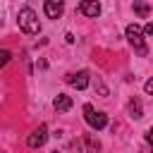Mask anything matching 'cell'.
Masks as SVG:
<instances>
[{
  "label": "cell",
  "mask_w": 153,
  "mask_h": 153,
  "mask_svg": "<svg viewBox=\"0 0 153 153\" xmlns=\"http://www.w3.org/2000/svg\"><path fill=\"white\" fill-rule=\"evenodd\" d=\"M67 84H72V86L79 88V91L86 88V86H88V72L81 69V72H76V74H67Z\"/></svg>",
  "instance_id": "52a82bcc"
},
{
  "label": "cell",
  "mask_w": 153,
  "mask_h": 153,
  "mask_svg": "<svg viewBox=\"0 0 153 153\" xmlns=\"http://www.w3.org/2000/svg\"><path fill=\"white\" fill-rule=\"evenodd\" d=\"M10 57H12V55H10V50H5V48H0V69H2V67H5L7 62H10Z\"/></svg>",
  "instance_id": "8fae6325"
},
{
  "label": "cell",
  "mask_w": 153,
  "mask_h": 153,
  "mask_svg": "<svg viewBox=\"0 0 153 153\" xmlns=\"http://www.w3.org/2000/svg\"><path fill=\"white\" fill-rule=\"evenodd\" d=\"M43 10H45V14L50 19H60L62 12H65V2L62 0H45L43 2Z\"/></svg>",
  "instance_id": "5b68a950"
},
{
  "label": "cell",
  "mask_w": 153,
  "mask_h": 153,
  "mask_svg": "<svg viewBox=\"0 0 153 153\" xmlns=\"http://www.w3.org/2000/svg\"><path fill=\"white\" fill-rule=\"evenodd\" d=\"M134 12L139 14V17H148V12H151V7L143 2V0H134Z\"/></svg>",
  "instance_id": "30bf717a"
},
{
  "label": "cell",
  "mask_w": 153,
  "mask_h": 153,
  "mask_svg": "<svg viewBox=\"0 0 153 153\" xmlns=\"http://www.w3.org/2000/svg\"><path fill=\"white\" fill-rule=\"evenodd\" d=\"M146 143H148V146H153V127H151V129H146Z\"/></svg>",
  "instance_id": "7c38bea8"
},
{
  "label": "cell",
  "mask_w": 153,
  "mask_h": 153,
  "mask_svg": "<svg viewBox=\"0 0 153 153\" xmlns=\"http://www.w3.org/2000/svg\"><path fill=\"white\" fill-rule=\"evenodd\" d=\"M143 88H146V93H151V96H153V79H148V81H146V86H143Z\"/></svg>",
  "instance_id": "4fadbf2b"
},
{
  "label": "cell",
  "mask_w": 153,
  "mask_h": 153,
  "mask_svg": "<svg viewBox=\"0 0 153 153\" xmlns=\"http://www.w3.org/2000/svg\"><path fill=\"white\" fill-rule=\"evenodd\" d=\"M79 12L84 17H98L100 14V2L98 0H81L79 2Z\"/></svg>",
  "instance_id": "8992f818"
},
{
  "label": "cell",
  "mask_w": 153,
  "mask_h": 153,
  "mask_svg": "<svg viewBox=\"0 0 153 153\" xmlns=\"http://www.w3.org/2000/svg\"><path fill=\"white\" fill-rule=\"evenodd\" d=\"M53 153H57V151H53Z\"/></svg>",
  "instance_id": "9a60e30c"
},
{
  "label": "cell",
  "mask_w": 153,
  "mask_h": 153,
  "mask_svg": "<svg viewBox=\"0 0 153 153\" xmlns=\"http://www.w3.org/2000/svg\"><path fill=\"white\" fill-rule=\"evenodd\" d=\"M53 105H55V110H57V112H67V110L72 108V98H69V96H65V93H57V96H55V100H53Z\"/></svg>",
  "instance_id": "ba28073f"
},
{
  "label": "cell",
  "mask_w": 153,
  "mask_h": 153,
  "mask_svg": "<svg viewBox=\"0 0 153 153\" xmlns=\"http://www.w3.org/2000/svg\"><path fill=\"white\" fill-rule=\"evenodd\" d=\"M127 38H129V43L134 45V50H136L141 57L148 53V48H146V43H143V31H141L139 24H129V26H127Z\"/></svg>",
  "instance_id": "7a4b0ae2"
},
{
  "label": "cell",
  "mask_w": 153,
  "mask_h": 153,
  "mask_svg": "<svg viewBox=\"0 0 153 153\" xmlns=\"http://www.w3.org/2000/svg\"><path fill=\"white\" fill-rule=\"evenodd\" d=\"M143 31H146L148 36H153V22H151V24H146V29H143Z\"/></svg>",
  "instance_id": "5bb4252c"
},
{
  "label": "cell",
  "mask_w": 153,
  "mask_h": 153,
  "mask_svg": "<svg viewBox=\"0 0 153 153\" xmlns=\"http://www.w3.org/2000/svg\"><path fill=\"white\" fill-rule=\"evenodd\" d=\"M17 22H19V29L26 31V33H38L41 31V22H38V17L31 7H22L19 14H17Z\"/></svg>",
  "instance_id": "6da1fadb"
},
{
  "label": "cell",
  "mask_w": 153,
  "mask_h": 153,
  "mask_svg": "<svg viewBox=\"0 0 153 153\" xmlns=\"http://www.w3.org/2000/svg\"><path fill=\"white\" fill-rule=\"evenodd\" d=\"M84 115H86V122H88L93 129H103V127L108 124V115L93 110V105H88V103L84 105Z\"/></svg>",
  "instance_id": "3957f363"
},
{
  "label": "cell",
  "mask_w": 153,
  "mask_h": 153,
  "mask_svg": "<svg viewBox=\"0 0 153 153\" xmlns=\"http://www.w3.org/2000/svg\"><path fill=\"white\" fill-rule=\"evenodd\" d=\"M129 115H131V117H136V120L143 115V105H141V100H139V98H131V100H129Z\"/></svg>",
  "instance_id": "9c48e42d"
},
{
  "label": "cell",
  "mask_w": 153,
  "mask_h": 153,
  "mask_svg": "<svg viewBox=\"0 0 153 153\" xmlns=\"http://www.w3.org/2000/svg\"><path fill=\"white\" fill-rule=\"evenodd\" d=\"M45 139H48V127H45V124H41L38 129H33V131L29 134L26 143H29V148H41V146L45 143Z\"/></svg>",
  "instance_id": "277c9868"
}]
</instances>
